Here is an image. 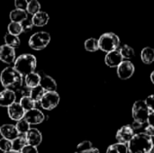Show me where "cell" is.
Returning a JSON list of instances; mask_svg holds the SVG:
<instances>
[{
  "label": "cell",
  "instance_id": "cell-1",
  "mask_svg": "<svg viewBox=\"0 0 154 153\" xmlns=\"http://www.w3.org/2000/svg\"><path fill=\"white\" fill-rule=\"evenodd\" d=\"M0 82L5 89L14 92L23 85V78L14 67H7L4 69L0 74Z\"/></svg>",
  "mask_w": 154,
  "mask_h": 153
},
{
  "label": "cell",
  "instance_id": "cell-2",
  "mask_svg": "<svg viewBox=\"0 0 154 153\" xmlns=\"http://www.w3.org/2000/svg\"><path fill=\"white\" fill-rule=\"evenodd\" d=\"M153 143L151 136L139 133L134 134L133 139L128 143V151L131 153H148Z\"/></svg>",
  "mask_w": 154,
  "mask_h": 153
},
{
  "label": "cell",
  "instance_id": "cell-3",
  "mask_svg": "<svg viewBox=\"0 0 154 153\" xmlns=\"http://www.w3.org/2000/svg\"><path fill=\"white\" fill-rule=\"evenodd\" d=\"M37 66V60L34 55L30 53H24L20 55L16 58L14 68L23 76L25 77L26 75L34 72Z\"/></svg>",
  "mask_w": 154,
  "mask_h": 153
},
{
  "label": "cell",
  "instance_id": "cell-4",
  "mask_svg": "<svg viewBox=\"0 0 154 153\" xmlns=\"http://www.w3.org/2000/svg\"><path fill=\"white\" fill-rule=\"evenodd\" d=\"M99 49L106 53L116 50L120 46V39L114 32H106L98 39Z\"/></svg>",
  "mask_w": 154,
  "mask_h": 153
},
{
  "label": "cell",
  "instance_id": "cell-5",
  "mask_svg": "<svg viewBox=\"0 0 154 153\" xmlns=\"http://www.w3.org/2000/svg\"><path fill=\"white\" fill-rule=\"evenodd\" d=\"M150 112L151 111L148 108L145 101L138 100L133 106V110H132L133 118H134V122L137 124H143L147 123Z\"/></svg>",
  "mask_w": 154,
  "mask_h": 153
},
{
  "label": "cell",
  "instance_id": "cell-6",
  "mask_svg": "<svg viewBox=\"0 0 154 153\" xmlns=\"http://www.w3.org/2000/svg\"><path fill=\"white\" fill-rule=\"evenodd\" d=\"M51 41V35L47 32H37L33 33L28 41V44L31 49L34 50H43L48 46Z\"/></svg>",
  "mask_w": 154,
  "mask_h": 153
},
{
  "label": "cell",
  "instance_id": "cell-7",
  "mask_svg": "<svg viewBox=\"0 0 154 153\" xmlns=\"http://www.w3.org/2000/svg\"><path fill=\"white\" fill-rule=\"evenodd\" d=\"M60 97L57 92H45L40 101L41 107L44 110L51 111L58 106Z\"/></svg>",
  "mask_w": 154,
  "mask_h": 153
},
{
  "label": "cell",
  "instance_id": "cell-8",
  "mask_svg": "<svg viewBox=\"0 0 154 153\" xmlns=\"http://www.w3.org/2000/svg\"><path fill=\"white\" fill-rule=\"evenodd\" d=\"M23 119L31 125H35V124H41L42 123L44 122L45 120V115L44 114L37 109L33 108L30 111H26L23 116Z\"/></svg>",
  "mask_w": 154,
  "mask_h": 153
},
{
  "label": "cell",
  "instance_id": "cell-9",
  "mask_svg": "<svg viewBox=\"0 0 154 153\" xmlns=\"http://www.w3.org/2000/svg\"><path fill=\"white\" fill-rule=\"evenodd\" d=\"M134 65L129 60H123L117 67V75L121 79H128L134 73Z\"/></svg>",
  "mask_w": 154,
  "mask_h": 153
},
{
  "label": "cell",
  "instance_id": "cell-10",
  "mask_svg": "<svg viewBox=\"0 0 154 153\" xmlns=\"http://www.w3.org/2000/svg\"><path fill=\"white\" fill-rule=\"evenodd\" d=\"M38 74L40 76V86L45 90V92H56L57 83L54 78L42 71L38 72Z\"/></svg>",
  "mask_w": 154,
  "mask_h": 153
},
{
  "label": "cell",
  "instance_id": "cell-11",
  "mask_svg": "<svg viewBox=\"0 0 154 153\" xmlns=\"http://www.w3.org/2000/svg\"><path fill=\"white\" fill-rule=\"evenodd\" d=\"M16 60L15 50L5 44L0 46V60L5 64L14 63Z\"/></svg>",
  "mask_w": 154,
  "mask_h": 153
},
{
  "label": "cell",
  "instance_id": "cell-12",
  "mask_svg": "<svg viewBox=\"0 0 154 153\" xmlns=\"http://www.w3.org/2000/svg\"><path fill=\"white\" fill-rule=\"evenodd\" d=\"M7 114L11 120L18 122L23 119L25 111L22 107L19 102H14V104H12L10 106L7 107Z\"/></svg>",
  "mask_w": 154,
  "mask_h": 153
},
{
  "label": "cell",
  "instance_id": "cell-13",
  "mask_svg": "<svg viewBox=\"0 0 154 153\" xmlns=\"http://www.w3.org/2000/svg\"><path fill=\"white\" fill-rule=\"evenodd\" d=\"M134 136V131L133 130V128L131 126L126 125V126L121 127L117 131L116 138L118 141V142L128 144L129 142L133 139Z\"/></svg>",
  "mask_w": 154,
  "mask_h": 153
},
{
  "label": "cell",
  "instance_id": "cell-14",
  "mask_svg": "<svg viewBox=\"0 0 154 153\" xmlns=\"http://www.w3.org/2000/svg\"><path fill=\"white\" fill-rule=\"evenodd\" d=\"M123 56L120 52L119 50H113L111 52H108L106 55V58H105V62L106 64L110 67V68H116V67H118L122 61H123Z\"/></svg>",
  "mask_w": 154,
  "mask_h": 153
},
{
  "label": "cell",
  "instance_id": "cell-15",
  "mask_svg": "<svg viewBox=\"0 0 154 153\" xmlns=\"http://www.w3.org/2000/svg\"><path fill=\"white\" fill-rule=\"evenodd\" d=\"M0 134L4 139L9 140L11 142L19 136V133H18L15 125L8 124L1 125V127H0Z\"/></svg>",
  "mask_w": 154,
  "mask_h": 153
},
{
  "label": "cell",
  "instance_id": "cell-16",
  "mask_svg": "<svg viewBox=\"0 0 154 153\" xmlns=\"http://www.w3.org/2000/svg\"><path fill=\"white\" fill-rule=\"evenodd\" d=\"M25 137L28 144L34 147H38L42 142V135L36 128H31L25 134Z\"/></svg>",
  "mask_w": 154,
  "mask_h": 153
},
{
  "label": "cell",
  "instance_id": "cell-17",
  "mask_svg": "<svg viewBox=\"0 0 154 153\" xmlns=\"http://www.w3.org/2000/svg\"><path fill=\"white\" fill-rule=\"evenodd\" d=\"M16 102V96L14 91L5 89L0 92V106L8 107Z\"/></svg>",
  "mask_w": 154,
  "mask_h": 153
},
{
  "label": "cell",
  "instance_id": "cell-18",
  "mask_svg": "<svg viewBox=\"0 0 154 153\" xmlns=\"http://www.w3.org/2000/svg\"><path fill=\"white\" fill-rule=\"evenodd\" d=\"M49 19H50V16L46 12L40 11L37 14L32 15V22L33 26L42 27V26H45L49 23Z\"/></svg>",
  "mask_w": 154,
  "mask_h": 153
},
{
  "label": "cell",
  "instance_id": "cell-19",
  "mask_svg": "<svg viewBox=\"0 0 154 153\" xmlns=\"http://www.w3.org/2000/svg\"><path fill=\"white\" fill-rule=\"evenodd\" d=\"M28 18V14L25 10H21V9H14L10 13V19L11 22L14 23H21L24 20Z\"/></svg>",
  "mask_w": 154,
  "mask_h": 153
},
{
  "label": "cell",
  "instance_id": "cell-20",
  "mask_svg": "<svg viewBox=\"0 0 154 153\" xmlns=\"http://www.w3.org/2000/svg\"><path fill=\"white\" fill-rule=\"evenodd\" d=\"M28 144L27 140L25 135L23 134H19V136L17 138H15L14 140L12 141V150L15 151H19L21 152V151Z\"/></svg>",
  "mask_w": 154,
  "mask_h": 153
},
{
  "label": "cell",
  "instance_id": "cell-21",
  "mask_svg": "<svg viewBox=\"0 0 154 153\" xmlns=\"http://www.w3.org/2000/svg\"><path fill=\"white\" fill-rule=\"evenodd\" d=\"M24 82L28 87L33 88L40 85V76L36 72L30 73L24 77Z\"/></svg>",
  "mask_w": 154,
  "mask_h": 153
},
{
  "label": "cell",
  "instance_id": "cell-22",
  "mask_svg": "<svg viewBox=\"0 0 154 153\" xmlns=\"http://www.w3.org/2000/svg\"><path fill=\"white\" fill-rule=\"evenodd\" d=\"M141 59L143 63L151 64L154 61V50L151 47H145L141 52Z\"/></svg>",
  "mask_w": 154,
  "mask_h": 153
},
{
  "label": "cell",
  "instance_id": "cell-23",
  "mask_svg": "<svg viewBox=\"0 0 154 153\" xmlns=\"http://www.w3.org/2000/svg\"><path fill=\"white\" fill-rule=\"evenodd\" d=\"M44 94H45V90L39 85L33 88H31L30 97L37 104V103H40V101H41V99Z\"/></svg>",
  "mask_w": 154,
  "mask_h": 153
},
{
  "label": "cell",
  "instance_id": "cell-24",
  "mask_svg": "<svg viewBox=\"0 0 154 153\" xmlns=\"http://www.w3.org/2000/svg\"><path fill=\"white\" fill-rule=\"evenodd\" d=\"M128 152V146L125 143H115L110 145L107 150L106 153H127Z\"/></svg>",
  "mask_w": 154,
  "mask_h": 153
},
{
  "label": "cell",
  "instance_id": "cell-25",
  "mask_svg": "<svg viewBox=\"0 0 154 153\" xmlns=\"http://www.w3.org/2000/svg\"><path fill=\"white\" fill-rule=\"evenodd\" d=\"M4 39H5V44L7 45V46H10V47H12L14 49H15V48L20 46L21 41H20V39H19L18 36L13 35V34L8 32V33H6L5 35Z\"/></svg>",
  "mask_w": 154,
  "mask_h": 153
},
{
  "label": "cell",
  "instance_id": "cell-26",
  "mask_svg": "<svg viewBox=\"0 0 154 153\" xmlns=\"http://www.w3.org/2000/svg\"><path fill=\"white\" fill-rule=\"evenodd\" d=\"M20 105L22 106V107L24 109V111H30L33 108H36V103L30 97V96H26V97H23L19 100Z\"/></svg>",
  "mask_w": 154,
  "mask_h": 153
},
{
  "label": "cell",
  "instance_id": "cell-27",
  "mask_svg": "<svg viewBox=\"0 0 154 153\" xmlns=\"http://www.w3.org/2000/svg\"><path fill=\"white\" fill-rule=\"evenodd\" d=\"M40 11H41V4L38 0H31L28 2L27 8H26L27 14L33 15Z\"/></svg>",
  "mask_w": 154,
  "mask_h": 153
},
{
  "label": "cell",
  "instance_id": "cell-28",
  "mask_svg": "<svg viewBox=\"0 0 154 153\" xmlns=\"http://www.w3.org/2000/svg\"><path fill=\"white\" fill-rule=\"evenodd\" d=\"M85 49L88 51L90 52H95L97 50H99V45H98V40L95 38H89L85 41Z\"/></svg>",
  "mask_w": 154,
  "mask_h": 153
},
{
  "label": "cell",
  "instance_id": "cell-29",
  "mask_svg": "<svg viewBox=\"0 0 154 153\" xmlns=\"http://www.w3.org/2000/svg\"><path fill=\"white\" fill-rule=\"evenodd\" d=\"M16 99L18 98L19 100L23 97H26V96H30L31 94V88L28 87L26 85H22L19 88H17L14 91Z\"/></svg>",
  "mask_w": 154,
  "mask_h": 153
},
{
  "label": "cell",
  "instance_id": "cell-30",
  "mask_svg": "<svg viewBox=\"0 0 154 153\" xmlns=\"http://www.w3.org/2000/svg\"><path fill=\"white\" fill-rule=\"evenodd\" d=\"M8 32L15 35V36H19L22 32H23V28L21 23H14V22H11L8 24Z\"/></svg>",
  "mask_w": 154,
  "mask_h": 153
},
{
  "label": "cell",
  "instance_id": "cell-31",
  "mask_svg": "<svg viewBox=\"0 0 154 153\" xmlns=\"http://www.w3.org/2000/svg\"><path fill=\"white\" fill-rule=\"evenodd\" d=\"M15 127H16L19 134H23V135H25L27 133V132L31 129L30 124L24 119H22V120L18 121L16 123V124H15Z\"/></svg>",
  "mask_w": 154,
  "mask_h": 153
},
{
  "label": "cell",
  "instance_id": "cell-32",
  "mask_svg": "<svg viewBox=\"0 0 154 153\" xmlns=\"http://www.w3.org/2000/svg\"><path fill=\"white\" fill-rule=\"evenodd\" d=\"M123 58H125V59H131L134 56V49L129 46V45H124L121 47V49L119 50Z\"/></svg>",
  "mask_w": 154,
  "mask_h": 153
},
{
  "label": "cell",
  "instance_id": "cell-33",
  "mask_svg": "<svg viewBox=\"0 0 154 153\" xmlns=\"http://www.w3.org/2000/svg\"><path fill=\"white\" fill-rule=\"evenodd\" d=\"M0 151L3 152H7L12 151V142L6 139H0Z\"/></svg>",
  "mask_w": 154,
  "mask_h": 153
},
{
  "label": "cell",
  "instance_id": "cell-34",
  "mask_svg": "<svg viewBox=\"0 0 154 153\" xmlns=\"http://www.w3.org/2000/svg\"><path fill=\"white\" fill-rule=\"evenodd\" d=\"M93 146H92V142H88V141H85V142H80L78 147H77V151H88V150H90L92 149Z\"/></svg>",
  "mask_w": 154,
  "mask_h": 153
},
{
  "label": "cell",
  "instance_id": "cell-35",
  "mask_svg": "<svg viewBox=\"0 0 154 153\" xmlns=\"http://www.w3.org/2000/svg\"><path fill=\"white\" fill-rule=\"evenodd\" d=\"M21 25H22V28H23V32H29L32 29L33 27V24H32V19L29 20L28 18L26 20H24L23 22L21 23Z\"/></svg>",
  "mask_w": 154,
  "mask_h": 153
},
{
  "label": "cell",
  "instance_id": "cell-36",
  "mask_svg": "<svg viewBox=\"0 0 154 153\" xmlns=\"http://www.w3.org/2000/svg\"><path fill=\"white\" fill-rule=\"evenodd\" d=\"M28 1L27 0H14V5L16 9H21V10H25L27 8Z\"/></svg>",
  "mask_w": 154,
  "mask_h": 153
},
{
  "label": "cell",
  "instance_id": "cell-37",
  "mask_svg": "<svg viewBox=\"0 0 154 153\" xmlns=\"http://www.w3.org/2000/svg\"><path fill=\"white\" fill-rule=\"evenodd\" d=\"M21 153H39V151H38L37 147H34V146H32V145L27 144V145L21 151Z\"/></svg>",
  "mask_w": 154,
  "mask_h": 153
},
{
  "label": "cell",
  "instance_id": "cell-38",
  "mask_svg": "<svg viewBox=\"0 0 154 153\" xmlns=\"http://www.w3.org/2000/svg\"><path fill=\"white\" fill-rule=\"evenodd\" d=\"M145 103L150 111L154 112V95H151L150 96H148L145 100Z\"/></svg>",
  "mask_w": 154,
  "mask_h": 153
},
{
  "label": "cell",
  "instance_id": "cell-39",
  "mask_svg": "<svg viewBox=\"0 0 154 153\" xmlns=\"http://www.w3.org/2000/svg\"><path fill=\"white\" fill-rule=\"evenodd\" d=\"M143 133H145V134H147V135H149V136H151V137H153L154 127L148 125L147 127H145V128H144V132H143Z\"/></svg>",
  "mask_w": 154,
  "mask_h": 153
},
{
  "label": "cell",
  "instance_id": "cell-40",
  "mask_svg": "<svg viewBox=\"0 0 154 153\" xmlns=\"http://www.w3.org/2000/svg\"><path fill=\"white\" fill-rule=\"evenodd\" d=\"M147 123H148V125L154 127V112H152V111L150 112Z\"/></svg>",
  "mask_w": 154,
  "mask_h": 153
},
{
  "label": "cell",
  "instance_id": "cell-41",
  "mask_svg": "<svg viewBox=\"0 0 154 153\" xmlns=\"http://www.w3.org/2000/svg\"><path fill=\"white\" fill-rule=\"evenodd\" d=\"M74 153H99V151L97 149V148H92L90 150H88V151H76Z\"/></svg>",
  "mask_w": 154,
  "mask_h": 153
},
{
  "label": "cell",
  "instance_id": "cell-42",
  "mask_svg": "<svg viewBox=\"0 0 154 153\" xmlns=\"http://www.w3.org/2000/svg\"><path fill=\"white\" fill-rule=\"evenodd\" d=\"M151 80H152V82L154 84V71H152V73L151 74Z\"/></svg>",
  "mask_w": 154,
  "mask_h": 153
},
{
  "label": "cell",
  "instance_id": "cell-43",
  "mask_svg": "<svg viewBox=\"0 0 154 153\" xmlns=\"http://www.w3.org/2000/svg\"><path fill=\"white\" fill-rule=\"evenodd\" d=\"M4 153H21V152H19V151H7V152H4Z\"/></svg>",
  "mask_w": 154,
  "mask_h": 153
},
{
  "label": "cell",
  "instance_id": "cell-44",
  "mask_svg": "<svg viewBox=\"0 0 154 153\" xmlns=\"http://www.w3.org/2000/svg\"><path fill=\"white\" fill-rule=\"evenodd\" d=\"M148 153H154V144L152 145V149L150 150V151Z\"/></svg>",
  "mask_w": 154,
  "mask_h": 153
}]
</instances>
